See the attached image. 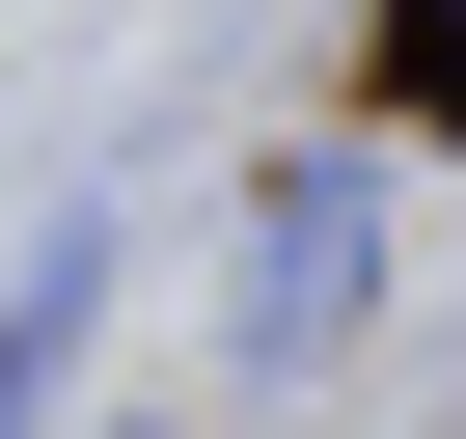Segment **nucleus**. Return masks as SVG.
Segmentation results:
<instances>
[{
	"instance_id": "1",
	"label": "nucleus",
	"mask_w": 466,
	"mask_h": 439,
	"mask_svg": "<svg viewBox=\"0 0 466 439\" xmlns=\"http://www.w3.org/2000/svg\"><path fill=\"white\" fill-rule=\"evenodd\" d=\"M357 220H384V192H302V220H275V248H248V330H275V357H302V330L357 302Z\"/></svg>"
},
{
	"instance_id": "2",
	"label": "nucleus",
	"mask_w": 466,
	"mask_h": 439,
	"mask_svg": "<svg viewBox=\"0 0 466 439\" xmlns=\"http://www.w3.org/2000/svg\"><path fill=\"white\" fill-rule=\"evenodd\" d=\"M411 83H439V110H466V0H411Z\"/></svg>"
}]
</instances>
